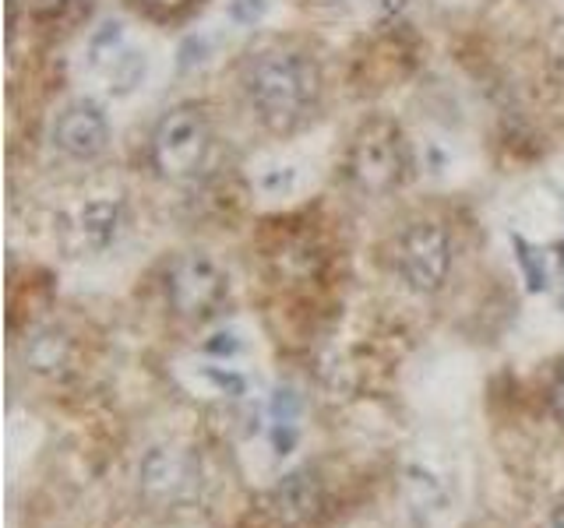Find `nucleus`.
Listing matches in <instances>:
<instances>
[{"mask_svg":"<svg viewBox=\"0 0 564 528\" xmlns=\"http://www.w3.org/2000/svg\"><path fill=\"white\" fill-rule=\"evenodd\" d=\"M247 106L272 134H293L314 120L322 102V70L296 46L272 43L258 50L240 70Z\"/></svg>","mask_w":564,"mask_h":528,"instance_id":"f257e3e1","label":"nucleus"},{"mask_svg":"<svg viewBox=\"0 0 564 528\" xmlns=\"http://www.w3.org/2000/svg\"><path fill=\"white\" fill-rule=\"evenodd\" d=\"M346 173L352 187L360 194H370V198L405 184V176H410V148H405L402 131L392 120L364 123L349 145Z\"/></svg>","mask_w":564,"mask_h":528,"instance_id":"f03ea898","label":"nucleus"},{"mask_svg":"<svg viewBox=\"0 0 564 528\" xmlns=\"http://www.w3.org/2000/svg\"><path fill=\"white\" fill-rule=\"evenodd\" d=\"M212 148V128L202 106L184 102L173 106L152 131V166L166 180H187L208 158Z\"/></svg>","mask_w":564,"mask_h":528,"instance_id":"7ed1b4c3","label":"nucleus"},{"mask_svg":"<svg viewBox=\"0 0 564 528\" xmlns=\"http://www.w3.org/2000/svg\"><path fill=\"white\" fill-rule=\"evenodd\" d=\"M399 275L413 293H437L452 268V237L441 222H413L399 237Z\"/></svg>","mask_w":564,"mask_h":528,"instance_id":"20e7f679","label":"nucleus"},{"mask_svg":"<svg viewBox=\"0 0 564 528\" xmlns=\"http://www.w3.org/2000/svg\"><path fill=\"white\" fill-rule=\"evenodd\" d=\"M166 299L173 314L187 317V321H202V317L216 314L226 299V278L208 257L184 254L166 272Z\"/></svg>","mask_w":564,"mask_h":528,"instance_id":"39448f33","label":"nucleus"},{"mask_svg":"<svg viewBox=\"0 0 564 528\" xmlns=\"http://www.w3.org/2000/svg\"><path fill=\"white\" fill-rule=\"evenodd\" d=\"M53 145L67 158H78V163L102 155L106 145H110V120H106L102 106L93 99L64 106L57 123H53Z\"/></svg>","mask_w":564,"mask_h":528,"instance_id":"423d86ee","label":"nucleus"},{"mask_svg":"<svg viewBox=\"0 0 564 528\" xmlns=\"http://www.w3.org/2000/svg\"><path fill=\"white\" fill-rule=\"evenodd\" d=\"M123 229V205L117 198H93L70 211L64 240L75 254H102Z\"/></svg>","mask_w":564,"mask_h":528,"instance_id":"0eeeda50","label":"nucleus"},{"mask_svg":"<svg viewBox=\"0 0 564 528\" xmlns=\"http://www.w3.org/2000/svg\"><path fill=\"white\" fill-rule=\"evenodd\" d=\"M141 490L155 501H181L194 490V480H198V469L184 454L173 448H152L145 458H141Z\"/></svg>","mask_w":564,"mask_h":528,"instance_id":"6e6552de","label":"nucleus"},{"mask_svg":"<svg viewBox=\"0 0 564 528\" xmlns=\"http://www.w3.org/2000/svg\"><path fill=\"white\" fill-rule=\"evenodd\" d=\"M322 480L314 472H290L286 480L275 483L264 493V510L279 521V525H304L311 521L317 510H322Z\"/></svg>","mask_w":564,"mask_h":528,"instance_id":"1a4fd4ad","label":"nucleus"},{"mask_svg":"<svg viewBox=\"0 0 564 528\" xmlns=\"http://www.w3.org/2000/svg\"><path fill=\"white\" fill-rule=\"evenodd\" d=\"M67 356H70V345L57 331L35 334V342L29 349V363L32 370H40V374H57L61 366H67Z\"/></svg>","mask_w":564,"mask_h":528,"instance_id":"9d476101","label":"nucleus"},{"mask_svg":"<svg viewBox=\"0 0 564 528\" xmlns=\"http://www.w3.org/2000/svg\"><path fill=\"white\" fill-rule=\"evenodd\" d=\"M141 78H145V57L134 53V50H123L110 61V70H106V81H110V85H106V88H110L113 96H128L141 85Z\"/></svg>","mask_w":564,"mask_h":528,"instance_id":"9b49d317","label":"nucleus"},{"mask_svg":"<svg viewBox=\"0 0 564 528\" xmlns=\"http://www.w3.org/2000/svg\"><path fill=\"white\" fill-rule=\"evenodd\" d=\"M202 377L216 387L219 395L226 398H240L247 395V377L237 374V370H229V366H202Z\"/></svg>","mask_w":564,"mask_h":528,"instance_id":"f8f14e48","label":"nucleus"},{"mask_svg":"<svg viewBox=\"0 0 564 528\" xmlns=\"http://www.w3.org/2000/svg\"><path fill=\"white\" fill-rule=\"evenodd\" d=\"M120 46V25L110 22V25H102L96 35H93V43H88V57H93V64H102V61H113V50Z\"/></svg>","mask_w":564,"mask_h":528,"instance_id":"ddd939ff","label":"nucleus"},{"mask_svg":"<svg viewBox=\"0 0 564 528\" xmlns=\"http://www.w3.org/2000/svg\"><path fill=\"white\" fill-rule=\"evenodd\" d=\"M261 11H264V0H229V4H226V18L234 25H240V29L254 25L261 18Z\"/></svg>","mask_w":564,"mask_h":528,"instance_id":"4468645a","label":"nucleus"},{"mask_svg":"<svg viewBox=\"0 0 564 528\" xmlns=\"http://www.w3.org/2000/svg\"><path fill=\"white\" fill-rule=\"evenodd\" d=\"M205 352H212V356H237V352H243V342L237 331H219L205 342Z\"/></svg>","mask_w":564,"mask_h":528,"instance_id":"2eb2a0df","label":"nucleus"},{"mask_svg":"<svg viewBox=\"0 0 564 528\" xmlns=\"http://www.w3.org/2000/svg\"><path fill=\"white\" fill-rule=\"evenodd\" d=\"M519 261L525 264V272H529V289H543L546 286V272H543V264L540 261H533V251H529V246L519 240Z\"/></svg>","mask_w":564,"mask_h":528,"instance_id":"dca6fc26","label":"nucleus"},{"mask_svg":"<svg viewBox=\"0 0 564 528\" xmlns=\"http://www.w3.org/2000/svg\"><path fill=\"white\" fill-rule=\"evenodd\" d=\"M551 64L554 70L564 78V22L554 29V40H551Z\"/></svg>","mask_w":564,"mask_h":528,"instance_id":"f3484780","label":"nucleus"},{"mask_svg":"<svg viewBox=\"0 0 564 528\" xmlns=\"http://www.w3.org/2000/svg\"><path fill=\"white\" fill-rule=\"evenodd\" d=\"M551 409H554V416L564 422V374L557 377V384H554V392H551Z\"/></svg>","mask_w":564,"mask_h":528,"instance_id":"a211bd4d","label":"nucleus"},{"mask_svg":"<svg viewBox=\"0 0 564 528\" xmlns=\"http://www.w3.org/2000/svg\"><path fill=\"white\" fill-rule=\"evenodd\" d=\"M187 0H145V8L159 11V14H166V11H176V8H184Z\"/></svg>","mask_w":564,"mask_h":528,"instance_id":"6ab92c4d","label":"nucleus"},{"mask_svg":"<svg viewBox=\"0 0 564 528\" xmlns=\"http://www.w3.org/2000/svg\"><path fill=\"white\" fill-rule=\"evenodd\" d=\"M78 0H40V8L43 11H67V8H75Z\"/></svg>","mask_w":564,"mask_h":528,"instance_id":"aec40b11","label":"nucleus"},{"mask_svg":"<svg viewBox=\"0 0 564 528\" xmlns=\"http://www.w3.org/2000/svg\"><path fill=\"white\" fill-rule=\"evenodd\" d=\"M546 528H564V504L551 515V521H546Z\"/></svg>","mask_w":564,"mask_h":528,"instance_id":"412c9836","label":"nucleus"},{"mask_svg":"<svg viewBox=\"0 0 564 528\" xmlns=\"http://www.w3.org/2000/svg\"><path fill=\"white\" fill-rule=\"evenodd\" d=\"M335 4H339V0H335Z\"/></svg>","mask_w":564,"mask_h":528,"instance_id":"4be33fe9","label":"nucleus"}]
</instances>
